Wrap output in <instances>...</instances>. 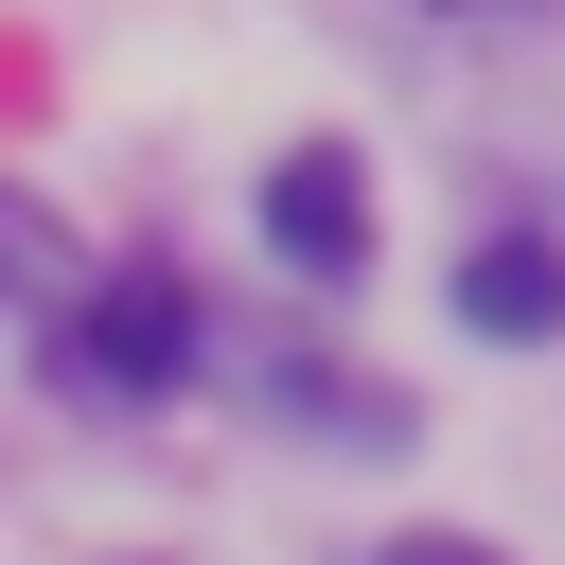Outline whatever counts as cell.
I'll return each mask as SVG.
<instances>
[{
	"instance_id": "obj_1",
	"label": "cell",
	"mask_w": 565,
	"mask_h": 565,
	"mask_svg": "<svg viewBox=\"0 0 565 565\" xmlns=\"http://www.w3.org/2000/svg\"><path fill=\"white\" fill-rule=\"evenodd\" d=\"M265 247L318 265V282H353V265H371V177H353L335 141H300V159L265 177Z\"/></svg>"
},
{
	"instance_id": "obj_2",
	"label": "cell",
	"mask_w": 565,
	"mask_h": 565,
	"mask_svg": "<svg viewBox=\"0 0 565 565\" xmlns=\"http://www.w3.org/2000/svg\"><path fill=\"white\" fill-rule=\"evenodd\" d=\"M88 371L177 388V371H194V300H177V282H88Z\"/></svg>"
},
{
	"instance_id": "obj_3",
	"label": "cell",
	"mask_w": 565,
	"mask_h": 565,
	"mask_svg": "<svg viewBox=\"0 0 565 565\" xmlns=\"http://www.w3.org/2000/svg\"><path fill=\"white\" fill-rule=\"evenodd\" d=\"M459 318H477V335H565V247L494 230V247L459 265Z\"/></svg>"
},
{
	"instance_id": "obj_4",
	"label": "cell",
	"mask_w": 565,
	"mask_h": 565,
	"mask_svg": "<svg viewBox=\"0 0 565 565\" xmlns=\"http://www.w3.org/2000/svg\"><path fill=\"white\" fill-rule=\"evenodd\" d=\"M0 282H71V265H53V230H35L18 194H0Z\"/></svg>"
},
{
	"instance_id": "obj_5",
	"label": "cell",
	"mask_w": 565,
	"mask_h": 565,
	"mask_svg": "<svg viewBox=\"0 0 565 565\" xmlns=\"http://www.w3.org/2000/svg\"><path fill=\"white\" fill-rule=\"evenodd\" d=\"M388 565H494V547H459V530H406V547H388Z\"/></svg>"
}]
</instances>
